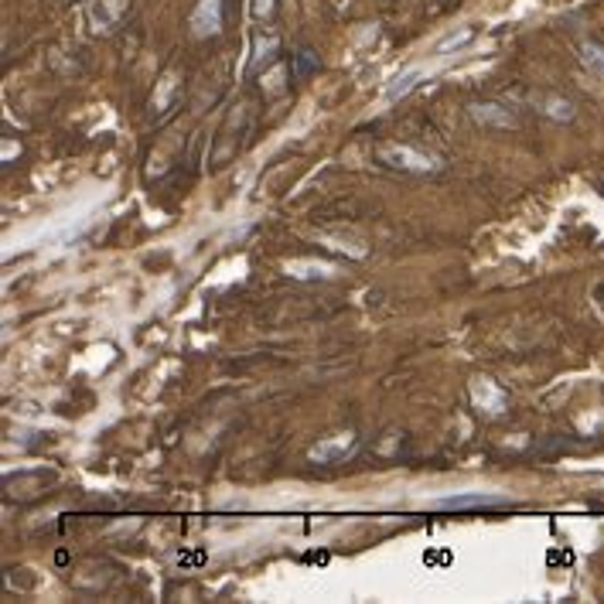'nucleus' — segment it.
<instances>
[{"label": "nucleus", "instance_id": "nucleus-1", "mask_svg": "<svg viewBox=\"0 0 604 604\" xmlns=\"http://www.w3.org/2000/svg\"><path fill=\"white\" fill-rule=\"evenodd\" d=\"M376 157L379 164H386V168L393 171H407V175H434L444 164L437 154L420 151V147H410V144H379Z\"/></svg>", "mask_w": 604, "mask_h": 604}, {"label": "nucleus", "instance_id": "nucleus-10", "mask_svg": "<svg viewBox=\"0 0 604 604\" xmlns=\"http://www.w3.org/2000/svg\"><path fill=\"white\" fill-rule=\"evenodd\" d=\"M499 506H509V499H502L499 492H465V495H448V499H437L434 509H444V512H458V509H499Z\"/></svg>", "mask_w": 604, "mask_h": 604}, {"label": "nucleus", "instance_id": "nucleus-12", "mask_svg": "<svg viewBox=\"0 0 604 604\" xmlns=\"http://www.w3.org/2000/svg\"><path fill=\"white\" fill-rule=\"evenodd\" d=\"M294 76H291V69L287 65H280V62H273L267 72L260 76V89H263V96H280V93H287V82H291Z\"/></svg>", "mask_w": 604, "mask_h": 604}, {"label": "nucleus", "instance_id": "nucleus-15", "mask_svg": "<svg viewBox=\"0 0 604 604\" xmlns=\"http://www.w3.org/2000/svg\"><path fill=\"white\" fill-rule=\"evenodd\" d=\"M420 79H424V69H410V72H403V76L396 79L390 89H386V99H400V96H407L413 86H420Z\"/></svg>", "mask_w": 604, "mask_h": 604}, {"label": "nucleus", "instance_id": "nucleus-16", "mask_svg": "<svg viewBox=\"0 0 604 604\" xmlns=\"http://www.w3.org/2000/svg\"><path fill=\"white\" fill-rule=\"evenodd\" d=\"M475 35H478V28H465V31H458V35H451V38H444V41H441V52L448 55V52H454V48H461V45H468V41H475Z\"/></svg>", "mask_w": 604, "mask_h": 604}, {"label": "nucleus", "instance_id": "nucleus-14", "mask_svg": "<svg viewBox=\"0 0 604 604\" xmlns=\"http://www.w3.org/2000/svg\"><path fill=\"white\" fill-rule=\"evenodd\" d=\"M581 62L587 65V69H594L598 76H604V45H598V41H581Z\"/></svg>", "mask_w": 604, "mask_h": 604}, {"label": "nucleus", "instance_id": "nucleus-13", "mask_svg": "<svg viewBox=\"0 0 604 604\" xmlns=\"http://www.w3.org/2000/svg\"><path fill=\"white\" fill-rule=\"evenodd\" d=\"M321 69V59L311 52V48H297L294 52V62H291V76L294 79H308L314 76V72Z\"/></svg>", "mask_w": 604, "mask_h": 604}, {"label": "nucleus", "instance_id": "nucleus-11", "mask_svg": "<svg viewBox=\"0 0 604 604\" xmlns=\"http://www.w3.org/2000/svg\"><path fill=\"white\" fill-rule=\"evenodd\" d=\"M284 273L294 280H332L338 267H332V263H318V260H287Z\"/></svg>", "mask_w": 604, "mask_h": 604}, {"label": "nucleus", "instance_id": "nucleus-7", "mask_svg": "<svg viewBox=\"0 0 604 604\" xmlns=\"http://www.w3.org/2000/svg\"><path fill=\"white\" fill-rule=\"evenodd\" d=\"M192 38L209 41L222 31V0H195V11L188 18Z\"/></svg>", "mask_w": 604, "mask_h": 604}, {"label": "nucleus", "instance_id": "nucleus-3", "mask_svg": "<svg viewBox=\"0 0 604 604\" xmlns=\"http://www.w3.org/2000/svg\"><path fill=\"white\" fill-rule=\"evenodd\" d=\"M468 400H471V407L488 420H499L509 413V393L502 390L492 376H482V372L468 379Z\"/></svg>", "mask_w": 604, "mask_h": 604}, {"label": "nucleus", "instance_id": "nucleus-17", "mask_svg": "<svg viewBox=\"0 0 604 604\" xmlns=\"http://www.w3.org/2000/svg\"><path fill=\"white\" fill-rule=\"evenodd\" d=\"M273 7H277V0H250V11L256 21H267L273 14Z\"/></svg>", "mask_w": 604, "mask_h": 604}, {"label": "nucleus", "instance_id": "nucleus-9", "mask_svg": "<svg viewBox=\"0 0 604 604\" xmlns=\"http://www.w3.org/2000/svg\"><path fill=\"white\" fill-rule=\"evenodd\" d=\"M523 103H529L536 113H543V117L557 123H567L577 117V106L570 103L567 96H557V93H523Z\"/></svg>", "mask_w": 604, "mask_h": 604}, {"label": "nucleus", "instance_id": "nucleus-19", "mask_svg": "<svg viewBox=\"0 0 604 604\" xmlns=\"http://www.w3.org/2000/svg\"><path fill=\"white\" fill-rule=\"evenodd\" d=\"M65 4H82V0H65Z\"/></svg>", "mask_w": 604, "mask_h": 604}, {"label": "nucleus", "instance_id": "nucleus-4", "mask_svg": "<svg viewBox=\"0 0 604 604\" xmlns=\"http://www.w3.org/2000/svg\"><path fill=\"white\" fill-rule=\"evenodd\" d=\"M355 448H359V434L355 430H342V434L321 437L318 444H311L308 461H314V465H342V461L352 458Z\"/></svg>", "mask_w": 604, "mask_h": 604}, {"label": "nucleus", "instance_id": "nucleus-6", "mask_svg": "<svg viewBox=\"0 0 604 604\" xmlns=\"http://www.w3.org/2000/svg\"><path fill=\"white\" fill-rule=\"evenodd\" d=\"M181 96V72L178 69H164L161 76L154 82V93H151V117L161 120L168 117L171 110H175Z\"/></svg>", "mask_w": 604, "mask_h": 604}, {"label": "nucleus", "instance_id": "nucleus-5", "mask_svg": "<svg viewBox=\"0 0 604 604\" xmlns=\"http://www.w3.org/2000/svg\"><path fill=\"white\" fill-rule=\"evenodd\" d=\"M468 113H471V120L482 123V127H499V130H516L519 127L516 110L502 103V99H482V103H471Z\"/></svg>", "mask_w": 604, "mask_h": 604}, {"label": "nucleus", "instance_id": "nucleus-8", "mask_svg": "<svg viewBox=\"0 0 604 604\" xmlns=\"http://www.w3.org/2000/svg\"><path fill=\"white\" fill-rule=\"evenodd\" d=\"M280 55V35L277 31H267V28H256L253 31V52H250V76L256 72H267Z\"/></svg>", "mask_w": 604, "mask_h": 604}, {"label": "nucleus", "instance_id": "nucleus-2", "mask_svg": "<svg viewBox=\"0 0 604 604\" xmlns=\"http://www.w3.org/2000/svg\"><path fill=\"white\" fill-rule=\"evenodd\" d=\"M134 0H86V28L96 38H110L130 18Z\"/></svg>", "mask_w": 604, "mask_h": 604}, {"label": "nucleus", "instance_id": "nucleus-18", "mask_svg": "<svg viewBox=\"0 0 604 604\" xmlns=\"http://www.w3.org/2000/svg\"><path fill=\"white\" fill-rule=\"evenodd\" d=\"M594 297H598V304H601V308H604V284L598 287V291H594Z\"/></svg>", "mask_w": 604, "mask_h": 604}]
</instances>
